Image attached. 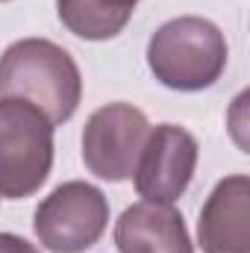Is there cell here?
I'll use <instances>...</instances> for the list:
<instances>
[{
	"instance_id": "cell-1",
	"label": "cell",
	"mask_w": 250,
	"mask_h": 253,
	"mask_svg": "<svg viewBox=\"0 0 250 253\" xmlns=\"http://www.w3.org/2000/svg\"><path fill=\"white\" fill-rule=\"evenodd\" d=\"M0 97L33 103L50 124H65L83 97V77L71 53L47 39H21L0 56Z\"/></svg>"
},
{
	"instance_id": "cell-2",
	"label": "cell",
	"mask_w": 250,
	"mask_h": 253,
	"mask_svg": "<svg viewBox=\"0 0 250 253\" xmlns=\"http://www.w3.org/2000/svg\"><path fill=\"white\" fill-rule=\"evenodd\" d=\"M224 33L197 15H183L162 24L147 44L153 77L174 91H203L215 85L227 68Z\"/></svg>"
},
{
	"instance_id": "cell-3",
	"label": "cell",
	"mask_w": 250,
	"mask_h": 253,
	"mask_svg": "<svg viewBox=\"0 0 250 253\" xmlns=\"http://www.w3.org/2000/svg\"><path fill=\"white\" fill-rule=\"evenodd\" d=\"M53 168V124L27 100L0 97V197L24 200Z\"/></svg>"
},
{
	"instance_id": "cell-4",
	"label": "cell",
	"mask_w": 250,
	"mask_h": 253,
	"mask_svg": "<svg viewBox=\"0 0 250 253\" xmlns=\"http://www.w3.org/2000/svg\"><path fill=\"white\" fill-rule=\"evenodd\" d=\"M109 203L91 183H62L36 209V236L53 253H83L106 233Z\"/></svg>"
},
{
	"instance_id": "cell-5",
	"label": "cell",
	"mask_w": 250,
	"mask_h": 253,
	"mask_svg": "<svg viewBox=\"0 0 250 253\" xmlns=\"http://www.w3.org/2000/svg\"><path fill=\"white\" fill-rule=\"evenodd\" d=\"M150 135L147 115L132 103H106L83 129V162L85 168L109 183L132 177L141 147Z\"/></svg>"
},
{
	"instance_id": "cell-6",
	"label": "cell",
	"mask_w": 250,
	"mask_h": 253,
	"mask_svg": "<svg viewBox=\"0 0 250 253\" xmlns=\"http://www.w3.org/2000/svg\"><path fill=\"white\" fill-rule=\"evenodd\" d=\"M197 168V141L177 124L150 129L135 162V191L153 203H174L183 197Z\"/></svg>"
},
{
	"instance_id": "cell-7",
	"label": "cell",
	"mask_w": 250,
	"mask_h": 253,
	"mask_svg": "<svg viewBox=\"0 0 250 253\" xmlns=\"http://www.w3.org/2000/svg\"><path fill=\"white\" fill-rule=\"evenodd\" d=\"M197 239L203 253H250V180L233 174L203 203Z\"/></svg>"
},
{
	"instance_id": "cell-8",
	"label": "cell",
	"mask_w": 250,
	"mask_h": 253,
	"mask_svg": "<svg viewBox=\"0 0 250 253\" xmlns=\"http://www.w3.org/2000/svg\"><path fill=\"white\" fill-rule=\"evenodd\" d=\"M118 253H191L186 221L171 203L141 200L124 209L115 224Z\"/></svg>"
},
{
	"instance_id": "cell-9",
	"label": "cell",
	"mask_w": 250,
	"mask_h": 253,
	"mask_svg": "<svg viewBox=\"0 0 250 253\" xmlns=\"http://www.w3.org/2000/svg\"><path fill=\"white\" fill-rule=\"evenodd\" d=\"M135 3L138 0H56V12L74 36L106 42L129 24Z\"/></svg>"
},
{
	"instance_id": "cell-10",
	"label": "cell",
	"mask_w": 250,
	"mask_h": 253,
	"mask_svg": "<svg viewBox=\"0 0 250 253\" xmlns=\"http://www.w3.org/2000/svg\"><path fill=\"white\" fill-rule=\"evenodd\" d=\"M0 253H39L36 245H30L27 239L21 236H12V233H0Z\"/></svg>"
},
{
	"instance_id": "cell-11",
	"label": "cell",
	"mask_w": 250,
	"mask_h": 253,
	"mask_svg": "<svg viewBox=\"0 0 250 253\" xmlns=\"http://www.w3.org/2000/svg\"><path fill=\"white\" fill-rule=\"evenodd\" d=\"M0 3H6V0H0Z\"/></svg>"
}]
</instances>
